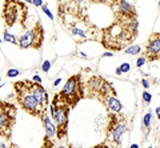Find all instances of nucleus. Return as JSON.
I'll list each match as a JSON object with an SVG mask.
<instances>
[{
	"label": "nucleus",
	"instance_id": "39448f33",
	"mask_svg": "<svg viewBox=\"0 0 160 148\" xmlns=\"http://www.w3.org/2000/svg\"><path fill=\"white\" fill-rule=\"evenodd\" d=\"M27 11L23 3L18 2V0H6L3 9V17L6 20V24L8 27H12L16 22H20L24 24V20L27 17Z\"/></svg>",
	"mask_w": 160,
	"mask_h": 148
},
{
	"label": "nucleus",
	"instance_id": "37998d69",
	"mask_svg": "<svg viewBox=\"0 0 160 148\" xmlns=\"http://www.w3.org/2000/svg\"><path fill=\"white\" fill-rule=\"evenodd\" d=\"M0 43H2V40H0Z\"/></svg>",
	"mask_w": 160,
	"mask_h": 148
},
{
	"label": "nucleus",
	"instance_id": "f704fd0d",
	"mask_svg": "<svg viewBox=\"0 0 160 148\" xmlns=\"http://www.w3.org/2000/svg\"><path fill=\"white\" fill-rule=\"evenodd\" d=\"M129 148H139V144H132V146L129 147Z\"/></svg>",
	"mask_w": 160,
	"mask_h": 148
},
{
	"label": "nucleus",
	"instance_id": "0eeeda50",
	"mask_svg": "<svg viewBox=\"0 0 160 148\" xmlns=\"http://www.w3.org/2000/svg\"><path fill=\"white\" fill-rule=\"evenodd\" d=\"M87 91L91 97L98 99L99 101H104L109 95H115L112 86L102 76H92L87 83Z\"/></svg>",
	"mask_w": 160,
	"mask_h": 148
},
{
	"label": "nucleus",
	"instance_id": "1a4fd4ad",
	"mask_svg": "<svg viewBox=\"0 0 160 148\" xmlns=\"http://www.w3.org/2000/svg\"><path fill=\"white\" fill-rule=\"evenodd\" d=\"M44 40V29L42 24H36L32 29H28L18 39L20 48H40Z\"/></svg>",
	"mask_w": 160,
	"mask_h": 148
},
{
	"label": "nucleus",
	"instance_id": "7c9ffc66",
	"mask_svg": "<svg viewBox=\"0 0 160 148\" xmlns=\"http://www.w3.org/2000/svg\"><path fill=\"white\" fill-rule=\"evenodd\" d=\"M60 81H62V77H59V79H56V80L53 81V87H58L59 84H60Z\"/></svg>",
	"mask_w": 160,
	"mask_h": 148
},
{
	"label": "nucleus",
	"instance_id": "473e14b6",
	"mask_svg": "<svg viewBox=\"0 0 160 148\" xmlns=\"http://www.w3.org/2000/svg\"><path fill=\"white\" fill-rule=\"evenodd\" d=\"M0 148H7V147H6V144H4V143L0 141Z\"/></svg>",
	"mask_w": 160,
	"mask_h": 148
},
{
	"label": "nucleus",
	"instance_id": "79ce46f5",
	"mask_svg": "<svg viewBox=\"0 0 160 148\" xmlns=\"http://www.w3.org/2000/svg\"><path fill=\"white\" fill-rule=\"evenodd\" d=\"M148 148H152V147H148Z\"/></svg>",
	"mask_w": 160,
	"mask_h": 148
},
{
	"label": "nucleus",
	"instance_id": "393cba45",
	"mask_svg": "<svg viewBox=\"0 0 160 148\" xmlns=\"http://www.w3.org/2000/svg\"><path fill=\"white\" fill-rule=\"evenodd\" d=\"M146 63H147L146 56H142V57H139V59H138V62H136V67H139V68H140V67H143Z\"/></svg>",
	"mask_w": 160,
	"mask_h": 148
},
{
	"label": "nucleus",
	"instance_id": "7ed1b4c3",
	"mask_svg": "<svg viewBox=\"0 0 160 148\" xmlns=\"http://www.w3.org/2000/svg\"><path fill=\"white\" fill-rule=\"evenodd\" d=\"M128 131L127 121L123 116L118 113H109V123L106 132V144L109 148H120L122 147L123 135Z\"/></svg>",
	"mask_w": 160,
	"mask_h": 148
},
{
	"label": "nucleus",
	"instance_id": "aec40b11",
	"mask_svg": "<svg viewBox=\"0 0 160 148\" xmlns=\"http://www.w3.org/2000/svg\"><path fill=\"white\" fill-rule=\"evenodd\" d=\"M119 70L122 73H127V72H129V70H131V66H129V63H123L122 66L119 67Z\"/></svg>",
	"mask_w": 160,
	"mask_h": 148
},
{
	"label": "nucleus",
	"instance_id": "20e7f679",
	"mask_svg": "<svg viewBox=\"0 0 160 148\" xmlns=\"http://www.w3.org/2000/svg\"><path fill=\"white\" fill-rule=\"evenodd\" d=\"M83 97V87H82V76L80 75H73L67 80L66 86L63 87V90L60 91V93L55 95V99L66 104L71 108Z\"/></svg>",
	"mask_w": 160,
	"mask_h": 148
},
{
	"label": "nucleus",
	"instance_id": "58836bf2",
	"mask_svg": "<svg viewBox=\"0 0 160 148\" xmlns=\"http://www.w3.org/2000/svg\"><path fill=\"white\" fill-rule=\"evenodd\" d=\"M0 84H2V79H0Z\"/></svg>",
	"mask_w": 160,
	"mask_h": 148
},
{
	"label": "nucleus",
	"instance_id": "f03ea898",
	"mask_svg": "<svg viewBox=\"0 0 160 148\" xmlns=\"http://www.w3.org/2000/svg\"><path fill=\"white\" fill-rule=\"evenodd\" d=\"M15 92H16V99L20 107H23L24 111H27L31 115L43 119L44 116H47V108L39 104L38 100L33 97L28 88V80L24 81H18L15 83Z\"/></svg>",
	"mask_w": 160,
	"mask_h": 148
},
{
	"label": "nucleus",
	"instance_id": "5701e85b",
	"mask_svg": "<svg viewBox=\"0 0 160 148\" xmlns=\"http://www.w3.org/2000/svg\"><path fill=\"white\" fill-rule=\"evenodd\" d=\"M71 33L72 35H79L82 37H86V33H84L82 29H79V28H71Z\"/></svg>",
	"mask_w": 160,
	"mask_h": 148
},
{
	"label": "nucleus",
	"instance_id": "c03bdc74",
	"mask_svg": "<svg viewBox=\"0 0 160 148\" xmlns=\"http://www.w3.org/2000/svg\"><path fill=\"white\" fill-rule=\"evenodd\" d=\"M71 148H73V147H71Z\"/></svg>",
	"mask_w": 160,
	"mask_h": 148
},
{
	"label": "nucleus",
	"instance_id": "c85d7f7f",
	"mask_svg": "<svg viewBox=\"0 0 160 148\" xmlns=\"http://www.w3.org/2000/svg\"><path fill=\"white\" fill-rule=\"evenodd\" d=\"M93 148H109L106 143H102V144H98V146H95Z\"/></svg>",
	"mask_w": 160,
	"mask_h": 148
},
{
	"label": "nucleus",
	"instance_id": "f8f14e48",
	"mask_svg": "<svg viewBox=\"0 0 160 148\" xmlns=\"http://www.w3.org/2000/svg\"><path fill=\"white\" fill-rule=\"evenodd\" d=\"M115 16H127V17H136V9L132 4H129L127 0H118L113 4Z\"/></svg>",
	"mask_w": 160,
	"mask_h": 148
},
{
	"label": "nucleus",
	"instance_id": "c756f323",
	"mask_svg": "<svg viewBox=\"0 0 160 148\" xmlns=\"http://www.w3.org/2000/svg\"><path fill=\"white\" fill-rule=\"evenodd\" d=\"M113 56V53L112 52H106V53H103L102 57H112Z\"/></svg>",
	"mask_w": 160,
	"mask_h": 148
},
{
	"label": "nucleus",
	"instance_id": "6ab92c4d",
	"mask_svg": "<svg viewBox=\"0 0 160 148\" xmlns=\"http://www.w3.org/2000/svg\"><path fill=\"white\" fill-rule=\"evenodd\" d=\"M95 3H103L106 6H109V7H113V4L118 2V0H92Z\"/></svg>",
	"mask_w": 160,
	"mask_h": 148
},
{
	"label": "nucleus",
	"instance_id": "4be33fe9",
	"mask_svg": "<svg viewBox=\"0 0 160 148\" xmlns=\"http://www.w3.org/2000/svg\"><path fill=\"white\" fill-rule=\"evenodd\" d=\"M151 99H152L151 93L147 92V91H144V92H143V101L146 103V104H149V103H151Z\"/></svg>",
	"mask_w": 160,
	"mask_h": 148
},
{
	"label": "nucleus",
	"instance_id": "4c0bfd02",
	"mask_svg": "<svg viewBox=\"0 0 160 148\" xmlns=\"http://www.w3.org/2000/svg\"><path fill=\"white\" fill-rule=\"evenodd\" d=\"M11 148H18V147H15V146H12V147H11Z\"/></svg>",
	"mask_w": 160,
	"mask_h": 148
},
{
	"label": "nucleus",
	"instance_id": "4468645a",
	"mask_svg": "<svg viewBox=\"0 0 160 148\" xmlns=\"http://www.w3.org/2000/svg\"><path fill=\"white\" fill-rule=\"evenodd\" d=\"M42 120H43L44 131H46V137L51 139V137H53L55 135H56V127H55V124L52 123V120L49 119L48 116H44Z\"/></svg>",
	"mask_w": 160,
	"mask_h": 148
},
{
	"label": "nucleus",
	"instance_id": "bb28decb",
	"mask_svg": "<svg viewBox=\"0 0 160 148\" xmlns=\"http://www.w3.org/2000/svg\"><path fill=\"white\" fill-rule=\"evenodd\" d=\"M33 81L35 83H39V84H42V77L39 75H33Z\"/></svg>",
	"mask_w": 160,
	"mask_h": 148
},
{
	"label": "nucleus",
	"instance_id": "f3484780",
	"mask_svg": "<svg viewBox=\"0 0 160 148\" xmlns=\"http://www.w3.org/2000/svg\"><path fill=\"white\" fill-rule=\"evenodd\" d=\"M124 52H126L127 55H138V53L142 52V47L140 46H131V47L126 48V51Z\"/></svg>",
	"mask_w": 160,
	"mask_h": 148
},
{
	"label": "nucleus",
	"instance_id": "6e6552de",
	"mask_svg": "<svg viewBox=\"0 0 160 148\" xmlns=\"http://www.w3.org/2000/svg\"><path fill=\"white\" fill-rule=\"evenodd\" d=\"M15 117H16V107L6 101H0V136H11Z\"/></svg>",
	"mask_w": 160,
	"mask_h": 148
},
{
	"label": "nucleus",
	"instance_id": "b1692460",
	"mask_svg": "<svg viewBox=\"0 0 160 148\" xmlns=\"http://www.w3.org/2000/svg\"><path fill=\"white\" fill-rule=\"evenodd\" d=\"M42 8H43V11H44V13H46L47 15V16L49 17V19H51V20H53V15L51 13V11H49V8H48V6H46V4H43V6H42Z\"/></svg>",
	"mask_w": 160,
	"mask_h": 148
},
{
	"label": "nucleus",
	"instance_id": "423d86ee",
	"mask_svg": "<svg viewBox=\"0 0 160 148\" xmlns=\"http://www.w3.org/2000/svg\"><path fill=\"white\" fill-rule=\"evenodd\" d=\"M51 110V116L55 119L58 124L56 128V135L59 139H63L67 135V128H68V116H69V107L66 104L59 103L56 99L53 97V101L49 106Z\"/></svg>",
	"mask_w": 160,
	"mask_h": 148
},
{
	"label": "nucleus",
	"instance_id": "72a5a7b5",
	"mask_svg": "<svg viewBox=\"0 0 160 148\" xmlns=\"http://www.w3.org/2000/svg\"><path fill=\"white\" fill-rule=\"evenodd\" d=\"M115 72H116V75H122V72H120L119 68H116V71H115Z\"/></svg>",
	"mask_w": 160,
	"mask_h": 148
},
{
	"label": "nucleus",
	"instance_id": "2f4dec72",
	"mask_svg": "<svg viewBox=\"0 0 160 148\" xmlns=\"http://www.w3.org/2000/svg\"><path fill=\"white\" fill-rule=\"evenodd\" d=\"M155 112H156V116H158V119H160V107H158L156 110H155Z\"/></svg>",
	"mask_w": 160,
	"mask_h": 148
},
{
	"label": "nucleus",
	"instance_id": "a19ab883",
	"mask_svg": "<svg viewBox=\"0 0 160 148\" xmlns=\"http://www.w3.org/2000/svg\"><path fill=\"white\" fill-rule=\"evenodd\" d=\"M59 2H63V0H59Z\"/></svg>",
	"mask_w": 160,
	"mask_h": 148
},
{
	"label": "nucleus",
	"instance_id": "2eb2a0df",
	"mask_svg": "<svg viewBox=\"0 0 160 148\" xmlns=\"http://www.w3.org/2000/svg\"><path fill=\"white\" fill-rule=\"evenodd\" d=\"M3 37H4V40H6V43H11V44H18V37L12 35L11 32H8L7 29L4 31L3 33Z\"/></svg>",
	"mask_w": 160,
	"mask_h": 148
},
{
	"label": "nucleus",
	"instance_id": "ea45409f",
	"mask_svg": "<svg viewBox=\"0 0 160 148\" xmlns=\"http://www.w3.org/2000/svg\"><path fill=\"white\" fill-rule=\"evenodd\" d=\"M159 7H160V2H159Z\"/></svg>",
	"mask_w": 160,
	"mask_h": 148
},
{
	"label": "nucleus",
	"instance_id": "9d476101",
	"mask_svg": "<svg viewBox=\"0 0 160 148\" xmlns=\"http://www.w3.org/2000/svg\"><path fill=\"white\" fill-rule=\"evenodd\" d=\"M146 59L147 62H155L160 59V32L152 33L146 46Z\"/></svg>",
	"mask_w": 160,
	"mask_h": 148
},
{
	"label": "nucleus",
	"instance_id": "ddd939ff",
	"mask_svg": "<svg viewBox=\"0 0 160 148\" xmlns=\"http://www.w3.org/2000/svg\"><path fill=\"white\" fill-rule=\"evenodd\" d=\"M103 104H106V107H107V110L109 111V113H122V111H123L122 103L118 100V97L115 95L107 96L106 100L103 101Z\"/></svg>",
	"mask_w": 160,
	"mask_h": 148
},
{
	"label": "nucleus",
	"instance_id": "9b49d317",
	"mask_svg": "<svg viewBox=\"0 0 160 148\" xmlns=\"http://www.w3.org/2000/svg\"><path fill=\"white\" fill-rule=\"evenodd\" d=\"M28 88L31 93L33 95V97L38 100L39 104H42L43 107L48 106V93L47 91L44 90V87L42 84H39V83H35V81H29L28 80Z\"/></svg>",
	"mask_w": 160,
	"mask_h": 148
},
{
	"label": "nucleus",
	"instance_id": "dca6fc26",
	"mask_svg": "<svg viewBox=\"0 0 160 148\" xmlns=\"http://www.w3.org/2000/svg\"><path fill=\"white\" fill-rule=\"evenodd\" d=\"M151 120H152V113L151 111H148L146 115L143 117V128H146V130H149V126H151Z\"/></svg>",
	"mask_w": 160,
	"mask_h": 148
},
{
	"label": "nucleus",
	"instance_id": "c9c22d12",
	"mask_svg": "<svg viewBox=\"0 0 160 148\" xmlns=\"http://www.w3.org/2000/svg\"><path fill=\"white\" fill-rule=\"evenodd\" d=\"M26 2H27V3H32V0H26Z\"/></svg>",
	"mask_w": 160,
	"mask_h": 148
},
{
	"label": "nucleus",
	"instance_id": "f257e3e1",
	"mask_svg": "<svg viewBox=\"0 0 160 148\" xmlns=\"http://www.w3.org/2000/svg\"><path fill=\"white\" fill-rule=\"evenodd\" d=\"M115 19L116 20L112 26L103 29V46L112 51H120L135 40L138 35V22L136 17L127 16H115Z\"/></svg>",
	"mask_w": 160,
	"mask_h": 148
},
{
	"label": "nucleus",
	"instance_id": "a878e982",
	"mask_svg": "<svg viewBox=\"0 0 160 148\" xmlns=\"http://www.w3.org/2000/svg\"><path fill=\"white\" fill-rule=\"evenodd\" d=\"M32 4L35 7H42L43 6V0H32Z\"/></svg>",
	"mask_w": 160,
	"mask_h": 148
},
{
	"label": "nucleus",
	"instance_id": "412c9836",
	"mask_svg": "<svg viewBox=\"0 0 160 148\" xmlns=\"http://www.w3.org/2000/svg\"><path fill=\"white\" fill-rule=\"evenodd\" d=\"M51 66H52V63L49 62V60H46V62L42 64V71L43 72H48L49 70H51Z\"/></svg>",
	"mask_w": 160,
	"mask_h": 148
},
{
	"label": "nucleus",
	"instance_id": "cd10ccee",
	"mask_svg": "<svg viewBox=\"0 0 160 148\" xmlns=\"http://www.w3.org/2000/svg\"><path fill=\"white\" fill-rule=\"evenodd\" d=\"M142 84H143L144 88H149V87H151V86H149V83H148V80H146V79H143V80H142Z\"/></svg>",
	"mask_w": 160,
	"mask_h": 148
},
{
	"label": "nucleus",
	"instance_id": "a211bd4d",
	"mask_svg": "<svg viewBox=\"0 0 160 148\" xmlns=\"http://www.w3.org/2000/svg\"><path fill=\"white\" fill-rule=\"evenodd\" d=\"M20 75V71L16 70V68H11V70H8L7 71V76L8 77H16Z\"/></svg>",
	"mask_w": 160,
	"mask_h": 148
},
{
	"label": "nucleus",
	"instance_id": "e433bc0d",
	"mask_svg": "<svg viewBox=\"0 0 160 148\" xmlns=\"http://www.w3.org/2000/svg\"><path fill=\"white\" fill-rule=\"evenodd\" d=\"M58 148H66V147H63V146H60V147H58Z\"/></svg>",
	"mask_w": 160,
	"mask_h": 148
}]
</instances>
